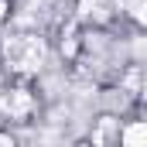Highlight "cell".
I'll return each mask as SVG.
<instances>
[{"instance_id":"1","label":"cell","mask_w":147,"mask_h":147,"mask_svg":"<svg viewBox=\"0 0 147 147\" xmlns=\"http://www.w3.org/2000/svg\"><path fill=\"white\" fill-rule=\"evenodd\" d=\"M45 58V45L38 38H10L7 41V62L17 69V72H31L41 65Z\"/></svg>"},{"instance_id":"2","label":"cell","mask_w":147,"mask_h":147,"mask_svg":"<svg viewBox=\"0 0 147 147\" xmlns=\"http://www.w3.org/2000/svg\"><path fill=\"white\" fill-rule=\"evenodd\" d=\"M7 110L14 113V116L28 113L31 110V96H28V92H10V96H7Z\"/></svg>"},{"instance_id":"5","label":"cell","mask_w":147,"mask_h":147,"mask_svg":"<svg viewBox=\"0 0 147 147\" xmlns=\"http://www.w3.org/2000/svg\"><path fill=\"white\" fill-rule=\"evenodd\" d=\"M0 17H3V0H0Z\"/></svg>"},{"instance_id":"4","label":"cell","mask_w":147,"mask_h":147,"mask_svg":"<svg viewBox=\"0 0 147 147\" xmlns=\"http://www.w3.org/2000/svg\"><path fill=\"white\" fill-rule=\"evenodd\" d=\"M7 144H10V137H0V147H7Z\"/></svg>"},{"instance_id":"3","label":"cell","mask_w":147,"mask_h":147,"mask_svg":"<svg viewBox=\"0 0 147 147\" xmlns=\"http://www.w3.org/2000/svg\"><path fill=\"white\" fill-rule=\"evenodd\" d=\"M144 140H147V127H144V123H134V127L123 134V144H127V147H140Z\"/></svg>"}]
</instances>
